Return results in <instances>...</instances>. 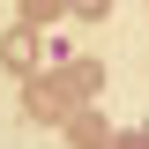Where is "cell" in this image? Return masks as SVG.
Segmentation results:
<instances>
[{"mask_svg": "<svg viewBox=\"0 0 149 149\" xmlns=\"http://www.w3.org/2000/svg\"><path fill=\"white\" fill-rule=\"evenodd\" d=\"M67 142H74V149H112V134H104V119H90V112H74Z\"/></svg>", "mask_w": 149, "mask_h": 149, "instance_id": "6da1fadb", "label": "cell"}, {"mask_svg": "<svg viewBox=\"0 0 149 149\" xmlns=\"http://www.w3.org/2000/svg\"><path fill=\"white\" fill-rule=\"evenodd\" d=\"M67 74H74V90H82V97H97V82H104V67H97V60H74Z\"/></svg>", "mask_w": 149, "mask_h": 149, "instance_id": "7a4b0ae2", "label": "cell"}, {"mask_svg": "<svg viewBox=\"0 0 149 149\" xmlns=\"http://www.w3.org/2000/svg\"><path fill=\"white\" fill-rule=\"evenodd\" d=\"M30 60H37V45H30V30H15V37H8V67H30Z\"/></svg>", "mask_w": 149, "mask_h": 149, "instance_id": "3957f363", "label": "cell"}, {"mask_svg": "<svg viewBox=\"0 0 149 149\" xmlns=\"http://www.w3.org/2000/svg\"><path fill=\"white\" fill-rule=\"evenodd\" d=\"M112 149H149V127H127V134H119Z\"/></svg>", "mask_w": 149, "mask_h": 149, "instance_id": "277c9868", "label": "cell"}, {"mask_svg": "<svg viewBox=\"0 0 149 149\" xmlns=\"http://www.w3.org/2000/svg\"><path fill=\"white\" fill-rule=\"evenodd\" d=\"M104 8H112V0H74V15H90V22L104 15Z\"/></svg>", "mask_w": 149, "mask_h": 149, "instance_id": "5b68a950", "label": "cell"}]
</instances>
